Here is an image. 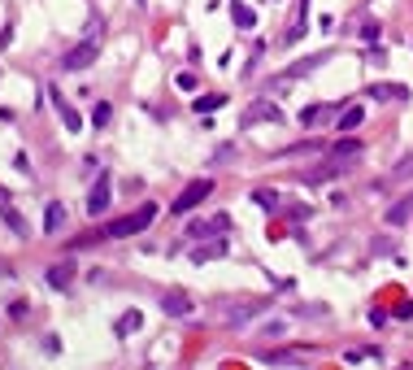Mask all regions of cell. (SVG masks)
Here are the masks:
<instances>
[{
  "label": "cell",
  "mask_w": 413,
  "mask_h": 370,
  "mask_svg": "<svg viewBox=\"0 0 413 370\" xmlns=\"http://www.w3.org/2000/svg\"><path fill=\"white\" fill-rule=\"evenodd\" d=\"M326 57H331V53H318V57H309V61H296L292 70H283L278 79H283V83H296V79H304V74H314L318 66H326Z\"/></svg>",
  "instance_id": "obj_9"
},
{
  "label": "cell",
  "mask_w": 413,
  "mask_h": 370,
  "mask_svg": "<svg viewBox=\"0 0 413 370\" xmlns=\"http://www.w3.org/2000/svg\"><path fill=\"white\" fill-rule=\"evenodd\" d=\"M361 122H366V109H361V105H348V109L340 113V131H357Z\"/></svg>",
  "instance_id": "obj_16"
},
{
  "label": "cell",
  "mask_w": 413,
  "mask_h": 370,
  "mask_svg": "<svg viewBox=\"0 0 413 370\" xmlns=\"http://www.w3.org/2000/svg\"><path fill=\"white\" fill-rule=\"evenodd\" d=\"M261 362H266V366H300L304 357H300L296 349H283V353H266Z\"/></svg>",
  "instance_id": "obj_18"
},
{
  "label": "cell",
  "mask_w": 413,
  "mask_h": 370,
  "mask_svg": "<svg viewBox=\"0 0 413 370\" xmlns=\"http://www.w3.org/2000/svg\"><path fill=\"white\" fill-rule=\"evenodd\" d=\"M252 201L261 205V209H274V205H278V196H274V192H252Z\"/></svg>",
  "instance_id": "obj_25"
},
{
  "label": "cell",
  "mask_w": 413,
  "mask_h": 370,
  "mask_svg": "<svg viewBox=\"0 0 413 370\" xmlns=\"http://www.w3.org/2000/svg\"><path fill=\"white\" fill-rule=\"evenodd\" d=\"M326 113H331V105H304L300 109V127H318Z\"/></svg>",
  "instance_id": "obj_19"
},
{
  "label": "cell",
  "mask_w": 413,
  "mask_h": 370,
  "mask_svg": "<svg viewBox=\"0 0 413 370\" xmlns=\"http://www.w3.org/2000/svg\"><path fill=\"white\" fill-rule=\"evenodd\" d=\"M161 314L166 318H187L192 314V296L187 292H166L161 296Z\"/></svg>",
  "instance_id": "obj_8"
},
{
  "label": "cell",
  "mask_w": 413,
  "mask_h": 370,
  "mask_svg": "<svg viewBox=\"0 0 413 370\" xmlns=\"http://www.w3.org/2000/svg\"><path fill=\"white\" fill-rule=\"evenodd\" d=\"M144 327V318H140V309H131V314H122L118 318V335H135Z\"/></svg>",
  "instance_id": "obj_22"
},
{
  "label": "cell",
  "mask_w": 413,
  "mask_h": 370,
  "mask_svg": "<svg viewBox=\"0 0 413 370\" xmlns=\"http://www.w3.org/2000/svg\"><path fill=\"white\" fill-rule=\"evenodd\" d=\"M226 105V96L222 92H209V96H196V113H214V109H222Z\"/></svg>",
  "instance_id": "obj_21"
},
{
  "label": "cell",
  "mask_w": 413,
  "mask_h": 370,
  "mask_svg": "<svg viewBox=\"0 0 413 370\" xmlns=\"http://www.w3.org/2000/svg\"><path fill=\"white\" fill-rule=\"evenodd\" d=\"M361 362H378V353H370V349H357V353H348V366H361Z\"/></svg>",
  "instance_id": "obj_26"
},
{
  "label": "cell",
  "mask_w": 413,
  "mask_h": 370,
  "mask_svg": "<svg viewBox=\"0 0 413 370\" xmlns=\"http://www.w3.org/2000/svg\"><path fill=\"white\" fill-rule=\"evenodd\" d=\"M278 118H283V113H278L274 101H252L248 113H244V127H257V122H278Z\"/></svg>",
  "instance_id": "obj_7"
},
{
  "label": "cell",
  "mask_w": 413,
  "mask_h": 370,
  "mask_svg": "<svg viewBox=\"0 0 413 370\" xmlns=\"http://www.w3.org/2000/svg\"><path fill=\"white\" fill-rule=\"evenodd\" d=\"M174 83H178V87H183V92H196V83H200V79H196V74H192V70H183V74H178V79H174Z\"/></svg>",
  "instance_id": "obj_27"
},
{
  "label": "cell",
  "mask_w": 413,
  "mask_h": 370,
  "mask_svg": "<svg viewBox=\"0 0 413 370\" xmlns=\"http://www.w3.org/2000/svg\"><path fill=\"white\" fill-rule=\"evenodd\" d=\"M261 309H266V301H240V305H230V309H226V327L240 331V327H248Z\"/></svg>",
  "instance_id": "obj_4"
},
{
  "label": "cell",
  "mask_w": 413,
  "mask_h": 370,
  "mask_svg": "<svg viewBox=\"0 0 413 370\" xmlns=\"http://www.w3.org/2000/svg\"><path fill=\"white\" fill-rule=\"evenodd\" d=\"M61 227H66V205H57V201H53V205L44 209V231H48V235H57Z\"/></svg>",
  "instance_id": "obj_13"
},
{
  "label": "cell",
  "mask_w": 413,
  "mask_h": 370,
  "mask_svg": "<svg viewBox=\"0 0 413 370\" xmlns=\"http://www.w3.org/2000/svg\"><path fill=\"white\" fill-rule=\"evenodd\" d=\"M5 205H9V192H5V187H0V209H5Z\"/></svg>",
  "instance_id": "obj_31"
},
{
  "label": "cell",
  "mask_w": 413,
  "mask_h": 370,
  "mask_svg": "<svg viewBox=\"0 0 413 370\" xmlns=\"http://www.w3.org/2000/svg\"><path fill=\"white\" fill-rule=\"evenodd\" d=\"M230 18H235L240 31H252V27H257V13H252L248 5H240V0H235V9H230Z\"/></svg>",
  "instance_id": "obj_20"
},
{
  "label": "cell",
  "mask_w": 413,
  "mask_h": 370,
  "mask_svg": "<svg viewBox=\"0 0 413 370\" xmlns=\"http://www.w3.org/2000/svg\"><path fill=\"white\" fill-rule=\"evenodd\" d=\"M109 118H113V105H109V101H96V109H92V122H96V127H105Z\"/></svg>",
  "instance_id": "obj_23"
},
{
  "label": "cell",
  "mask_w": 413,
  "mask_h": 370,
  "mask_svg": "<svg viewBox=\"0 0 413 370\" xmlns=\"http://www.w3.org/2000/svg\"><path fill=\"white\" fill-rule=\"evenodd\" d=\"M361 35H366V44H378L383 27H378V22H366V27H361Z\"/></svg>",
  "instance_id": "obj_28"
},
{
  "label": "cell",
  "mask_w": 413,
  "mask_h": 370,
  "mask_svg": "<svg viewBox=\"0 0 413 370\" xmlns=\"http://www.w3.org/2000/svg\"><path fill=\"white\" fill-rule=\"evenodd\" d=\"M331 157H335V161H357V157H361V144L344 135V140H335V148H331Z\"/></svg>",
  "instance_id": "obj_12"
},
{
  "label": "cell",
  "mask_w": 413,
  "mask_h": 370,
  "mask_svg": "<svg viewBox=\"0 0 413 370\" xmlns=\"http://www.w3.org/2000/svg\"><path fill=\"white\" fill-rule=\"evenodd\" d=\"M109 201H113V187H109V179H96V187L87 192V214L92 218H100L109 209Z\"/></svg>",
  "instance_id": "obj_6"
},
{
  "label": "cell",
  "mask_w": 413,
  "mask_h": 370,
  "mask_svg": "<svg viewBox=\"0 0 413 370\" xmlns=\"http://www.w3.org/2000/svg\"><path fill=\"white\" fill-rule=\"evenodd\" d=\"M409 218H413V196H405V201H396L392 209H387V222H392V227H405Z\"/></svg>",
  "instance_id": "obj_15"
},
{
  "label": "cell",
  "mask_w": 413,
  "mask_h": 370,
  "mask_svg": "<svg viewBox=\"0 0 413 370\" xmlns=\"http://www.w3.org/2000/svg\"><path fill=\"white\" fill-rule=\"evenodd\" d=\"M5 218H9V227H13V231H18V235H27V222H22V218H18V214H13V209H9V205H5Z\"/></svg>",
  "instance_id": "obj_30"
},
{
  "label": "cell",
  "mask_w": 413,
  "mask_h": 370,
  "mask_svg": "<svg viewBox=\"0 0 413 370\" xmlns=\"http://www.w3.org/2000/svg\"><path fill=\"white\" fill-rule=\"evenodd\" d=\"M226 231H230V218H226V214H218V218H209V222H192V227H187L192 240H218V235H226Z\"/></svg>",
  "instance_id": "obj_5"
},
{
  "label": "cell",
  "mask_w": 413,
  "mask_h": 370,
  "mask_svg": "<svg viewBox=\"0 0 413 370\" xmlns=\"http://www.w3.org/2000/svg\"><path fill=\"white\" fill-rule=\"evenodd\" d=\"M70 279H74V266H70V261H66V266H53V270H48V288H57V292H61V288H66Z\"/></svg>",
  "instance_id": "obj_17"
},
{
  "label": "cell",
  "mask_w": 413,
  "mask_h": 370,
  "mask_svg": "<svg viewBox=\"0 0 413 370\" xmlns=\"http://www.w3.org/2000/svg\"><path fill=\"white\" fill-rule=\"evenodd\" d=\"M400 179H413V157H400V161H396V170H392V183H400Z\"/></svg>",
  "instance_id": "obj_24"
},
{
  "label": "cell",
  "mask_w": 413,
  "mask_h": 370,
  "mask_svg": "<svg viewBox=\"0 0 413 370\" xmlns=\"http://www.w3.org/2000/svg\"><path fill=\"white\" fill-rule=\"evenodd\" d=\"M374 101H409V87H392V83H370Z\"/></svg>",
  "instance_id": "obj_11"
},
{
  "label": "cell",
  "mask_w": 413,
  "mask_h": 370,
  "mask_svg": "<svg viewBox=\"0 0 413 370\" xmlns=\"http://www.w3.org/2000/svg\"><path fill=\"white\" fill-rule=\"evenodd\" d=\"M96 53H100V44H96V39H83V44H74L70 53L61 57V70H87V66L96 61Z\"/></svg>",
  "instance_id": "obj_3"
},
{
  "label": "cell",
  "mask_w": 413,
  "mask_h": 370,
  "mask_svg": "<svg viewBox=\"0 0 413 370\" xmlns=\"http://www.w3.org/2000/svg\"><path fill=\"white\" fill-rule=\"evenodd\" d=\"M218 257H226V235H218V240H209V244H196V253H192L196 266H200V261H218Z\"/></svg>",
  "instance_id": "obj_10"
},
{
  "label": "cell",
  "mask_w": 413,
  "mask_h": 370,
  "mask_svg": "<svg viewBox=\"0 0 413 370\" xmlns=\"http://www.w3.org/2000/svg\"><path fill=\"white\" fill-rule=\"evenodd\" d=\"M53 105H57V113H61V122H66V131H83V118L61 101V92H53Z\"/></svg>",
  "instance_id": "obj_14"
},
{
  "label": "cell",
  "mask_w": 413,
  "mask_h": 370,
  "mask_svg": "<svg viewBox=\"0 0 413 370\" xmlns=\"http://www.w3.org/2000/svg\"><path fill=\"white\" fill-rule=\"evenodd\" d=\"M214 196V179H196V183H187L183 192L174 196V205H170V214H192L200 201H209Z\"/></svg>",
  "instance_id": "obj_2"
},
{
  "label": "cell",
  "mask_w": 413,
  "mask_h": 370,
  "mask_svg": "<svg viewBox=\"0 0 413 370\" xmlns=\"http://www.w3.org/2000/svg\"><path fill=\"white\" fill-rule=\"evenodd\" d=\"M283 331H288V323H266V327H261V335H266V340H278Z\"/></svg>",
  "instance_id": "obj_29"
},
{
  "label": "cell",
  "mask_w": 413,
  "mask_h": 370,
  "mask_svg": "<svg viewBox=\"0 0 413 370\" xmlns=\"http://www.w3.org/2000/svg\"><path fill=\"white\" fill-rule=\"evenodd\" d=\"M152 218H157V205H140L135 214H126V218H118V222H109L105 227V235L109 240H126V235H140V231H148L152 227Z\"/></svg>",
  "instance_id": "obj_1"
}]
</instances>
